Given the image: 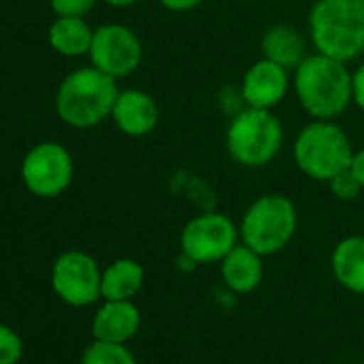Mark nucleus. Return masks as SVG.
I'll list each match as a JSON object with an SVG mask.
<instances>
[{"instance_id":"1","label":"nucleus","mask_w":364,"mask_h":364,"mask_svg":"<svg viewBox=\"0 0 364 364\" xmlns=\"http://www.w3.org/2000/svg\"><path fill=\"white\" fill-rule=\"evenodd\" d=\"M294 90L302 109L313 120L338 118L351 99V73L347 63L323 56L319 52L309 54L294 71Z\"/></svg>"},{"instance_id":"2","label":"nucleus","mask_w":364,"mask_h":364,"mask_svg":"<svg viewBox=\"0 0 364 364\" xmlns=\"http://www.w3.org/2000/svg\"><path fill=\"white\" fill-rule=\"evenodd\" d=\"M118 80L105 75L97 67H80L71 71L58 86L54 107L58 118L71 129H92L112 118Z\"/></svg>"},{"instance_id":"3","label":"nucleus","mask_w":364,"mask_h":364,"mask_svg":"<svg viewBox=\"0 0 364 364\" xmlns=\"http://www.w3.org/2000/svg\"><path fill=\"white\" fill-rule=\"evenodd\" d=\"M309 33L315 52L341 63L355 60L364 50V0H317Z\"/></svg>"},{"instance_id":"4","label":"nucleus","mask_w":364,"mask_h":364,"mask_svg":"<svg viewBox=\"0 0 364 364\" xmlns=\"http://www.w3.org/2000/svg\"><path fill=\"white\" fill-rule=\"evenodd\" d=\"M283 137V124L272 109L245 105L228 124L225 148L238 165L264 167L281 152Z\"/></svg>"},{"instance_id":"5","label":"nucleus","mask_w":364,"mask_h":364,"mask_svg":"<svg viewBox=\"0 0 364 364\" xmlns=\"http://www.w3.org/2000/svg\"><path fill=\"white\" fill-rule=\"evenodd\" d=\"M353 148L347 133L334 120L309 122L294 141V159L298 169L319 182H330L349 169Z\"/></svg>"},{"instance_id":"6","label":"nucleus","mask_w":364,"mask_h":364,"mask_svg":"<svg viewBox=\"0 0 364 364\" xmlns=\"http://www.w3.org/2000/svg\"><path fill=\"white\" fill-rule=\"evenodd\" d=\"M296 228L298 213L294 202L281 193H268L247 208L240 223V242L262 257L274 255L291 242Z\"/></svg>"},{"instance_id":"7","label":"nucleus","mask_w":364,"mask_h":364,"mask_svg":"<svg viewBox=\"0 0 364 364\" xmlns=\"http://www.w3.org/2000/svg\"><path fill=\"white\" fill-rule=\"evenodd\" d=\"M20 173L24 187L33 196L41 200H54L71 187L75 163L69 148L63 144L41 141L24 154Z\"/></svg>"},{"instance_id":"8","label":"nucleus","mask_w":364,"mask_h":364,"mask_svg":"<svg viewBox=\"0 0 364 364\" xmlns=\"http://www.w3.org/2000/svg\"><path fill=\"white\" fill-rule=\"evenodd\" d=\"M240 242V228L221 213L193 217L180 234V249L191 264H221Z\"/></svg>"},{"instance_id":"9","label":"nucleus","mask_w":364,"mask_h":364,"mask_svg":"<svg viewBox=\"0 0 364 364\" xmlns=\"http://www.w3.org/2000/svg\"><path fill=\"white\" fill-rule=\"evenodd\" d=\"M90 65L114 80L133 75L144 58V48L135 31L124 24H103L95 28L88 52Z\"/></svg>"},{"instance_id":"10","label":"nucleus","mask_w":364,"mask_h":364,"mask_svg":"<svg viewBox=\"0 0 364 364\" xmlns=\"http://www.w3.org/2000/svg\"><path fill=\"white\" fill-rule=\"evenodd\" d=\"M101 268L84 251L63 253L52 268V287L71 306H88L101 298Z\"/></svg>"},{"instance_id":"11","label":"nucleus","mask_w":364,"mask_h":364,"mask_svg":"<svg viewBox=\"0 0 364 364\" xmlns=\"http://www.w3.org/2000/svg\"><path fill=\"white\" fill-rule=\"evenodd\" d=\"M287 90H289V71L268 58H259L242 75L240 99L245 101L247 107L272 109L285 99Z\"/></svg>"},{"instance_id":"12","label":"nucleus","mask_w":364,"mask_h":364,"mask_svg":"<svg viewBox=\"0 0 364 364\" xmlns=\"http://www.w3.org/2000/svg\"><path fill=\"white\" fill-rule=\"evenodd\" d=\"M112 120L124 135L144 137L159 124V105L148 92L139 88H127L116 97Z\"/></svg>"},{"instance_id":"13","label":"nucleus","mask_w":364,"mask_h":364,"mask_svg":"<svg viewBox=\"0 0 364 364\" xmlns=\"http://www.w3.org/2000/svg\"><path fill=\"white\" fill-rule=\"evenodd\" d=\"M141 326V313L131 300H105L92 321V334L97 341L127 343Z\"/></svg>"},{"instance_id":"14","label":"nucleus","mask_w":364,"mask_h":364,"mask_svg":"<svg viewBox=\"0 0 364 364\" xmlns=\"http://www.w3.org/2000/svg\"><path fill=\"white\" fill-rule=\"evenodd\" d=\"M221 277L225 285L236 294H251L264 279V259L257 251L238 242L221 259Z\"/></svg>"},{"instance_id":"15","label":"nucleus","mask_w":364,"mask_h":364,"mask_svg":"<svg viewBox=\"0 0 364 364\" xmlns=\"http://www.w3.org/2000/svg\"><path fill=\"white\" fill-rule=\"evenodd\" d=\"M259 50L262 58H268L287 71H296V67L309 56L304 37L287 24H277L268 28L259 41Z\"/></svg>"},{"instance_id":"16","label":"nucleus","mask_w":364,"mask_h":364,"mask_svg":"<svg viewBox=\"0 0 364 364\" xmlns=\"http://www.w3.org/2000/svg\"><path fill=\"white\" fill-rule=\"evenodd\" d=\"M95 28L84 18H56L48 31V41L54 52L65 58L88 56Z\"/></svg>"},{"instance_id":"17","label":"nucleus","mask_w":364,"mask_h":364,"mask_svg":"<svg viewBox=\"0 0 364 364\" xmlns=\"http://www.w3.org/2000/svg\"><path fill=\"white\" fill-rule=\"evenodd\" d=\"M334 279L353 294H364V236L343 238L332 253Z\"/></svg>"},{"instance_id":"18","label":"nucleus","mask_w":364,"mask_h":364,"mask_svg":"<svg viewBox=\"0 0 364 364\" xmlns=\"http://www.w3.org/2000/svg\"><path fill=\"white\" fill-rule=\"evenodd\" d=\"M144 285V268L139 262L122 257L109 264L101 277V298L133 300Z\"/></svg>"},{"instance_id":"19","label":"nucleus","mask_w":364,"mask_h":364,"mask_svg":"<svg viewBox=\"0 0 364 364\" xmlns=\"http://www.w3.org/2000/svg\"><path fill=\"white\" fill-rule=\"evenodd\" d=\"M82 364H137L133 353L124 347V343H107L97 341L84 351Z\"/></svg>"},{"instance_id":"20","label":"nucleus","mask_w":364,"mask_h":364,"mask_svg":"<svg viewBox=\"0 0 364 364\" xmlns=\"http://www.w3.org/2000/svg\"><path fill=\"white\" fill-rule=\"evenodd\" d=\"M22 351V338L9 326H0V364H18Z\"/></svg>"},{"instance_id":"21","label":"nucleus","mask_w":364,"mask_h":364,"mask_svg":"<svg viewBox=\"0 0 364 364\" xmlns=\"http://www.w3.org/2000/svg\"><path fill=\"white\" fill-rule=\"evenodd\" d=\"M99 0H50L56 18H86Z\"/></svg>"},{"instance_id":"22","label":"nucleus","mask_w":364,"mask_h":364,"mask_svg":"<svg viewBox=\"0 0 364 364\" xmlns=\"http://www.w3.org/2000/svg\"><path fill=\"white\" fill-rule=\"evenodd\" d=\"M328 185H330L332 193H334L338 200H353V198L360 196V191H364V189L360 187V182L355 180V176L351 173V169L341 171L338 176H334V178L328 182Z\"/></svg>"},{"instance_id":"23","label":"nucleus","mask_w":364,"mask_h":364,"mask_svg":"<svg viewBox=\"0 0 364 364\" xmlns=\"http://www.w3.org/2000/svg\"><path fill=\"white\" fill-rule=\"evenodd\" d=\"M351 99L364 112V65L351 73Z\"/></svg>"},{"instance_id":"24","label":"nucleus","mask_w":364,"mask_h":364,"mask_svg":"<svg viewBox=\"0 0 364 364\" xmlns=\"http://www.w3.org/2000/svg\"><path fill=\"white\" fill-rule=\"evenodd\" d=\"M159 3H161L167 11L182 14V11H191V9L204 5L206 0H159Z\"/></svg>"},{"instance_id":"25","label":"nucleus","mask_w":364,"mask_h":364,"mask_svg":"<svg viewBox=\"0 0 364 364\" xmlns=\"http://www.w3.org/2000/svg\"><path fill=\"white\" fill-rule=\"evenodd\" d=\"M349 169H351V173L355 176V180L360 182V187L364 189V148H362V150H353Z\"/></svg>"},{"instance_id":"26","label":"nucleus","mask_w":364,"mask_h":364,"mask_svg":"<svg viewBox=\"0 0 364 364\" xmlns=\"http://www.w3.org/2000/svg\"><path fill=\"white\" fill-rule=\"evenodd\" d=\"M101 3H105V5H109L114 9H129V7L137 5L139 0H101Z\"/></svg>"},{"instance_id":"27","label":"nucleus","mask_w":364,"mask_h":364,"mask_svg":"<svg viewBox=\"0 0 364 364\" xmlns=\"http://www.w3.org/2000/svg\"><path fill=\"white\" fill-rule=\"evenodd\" d=\"M362 54H364V50H362Z\"/></svg>"}]
</instances>
